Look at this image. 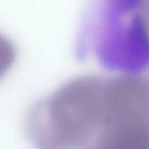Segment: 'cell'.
<instances>
[{
    "mask_svg": "<svg viewBox=\"0 0 149 149\" xmlns=\"http://www.w3.org/2000/svg\"><path fill=\"white\" fill-rule=\"evenodd\" d=\"M103 84V77H79L39 102L28 118L37 149H100Z\"/></svg>",
    "mask_w": 149,
    "mask_h": 149,
    "instance_id": "cell-1",
    "label": "cell"
},
{
    "mask_svg": "<svg viewBox=\"0 0 149 149\" xmlns=\"http://www.w3.org/2000/svg\"><path fill=\"white\" fill-rule=\"evenodd\" d=\"M101 149H149V121L129 123L107 130Z\"/></svg>",
    "mask_w": 149,
    "mask_h": 149,
    "instance_id": "cell-2",
    "label": "cell"
},
{
    "mask_svg": "<svg viewBox=\"0 0 149 149\" xmlns=\"http://www.w3.org/2000/svg\"><path fill=\"white\" fill-rule=\"evenodd\" d=\"M16 59V49L13 44L0 34V79L8 72Z\"/></svg>",
    "mask_w": 149,
    "mask_h": 149,
    "instance_id": "cell-3",
    "label": "cell"
},
{
    "mask_svg": "<svg viewBox=\"0 0 149 149\" xmlns=\"http://www.w3.org/2000/svg\"><path fill=\"white\" fill-rule=\"evenodd\" d=\"M142 16L144 19L145 26L149 35V0H145L142 6Z\"/></svg>",
    "mask_w": 149,
    "mask_h": 149,
    "instance_id": "cell-4",
    "label": "cell"
}]
</instances>
